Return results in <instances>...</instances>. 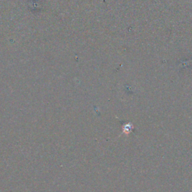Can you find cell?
Wrapping results in <instances>:
<instances>
[{
  "label": "cell",
  "instance_id": "cell-1",
  "mask_svg": "<svg viewBox=\"0 0 192 192\" xmlns=\"http://www.w3.org/2000/svg\"><path fill=\"white\" fill-rule=\"evenodd\" d=\"M131 127H128V125H125L124 127V129H123V131H124L125 134H129L130 131H131Z\"/></svg>",
  "mask_w": 192,
  "mask_h": 192
}]
</instances>
